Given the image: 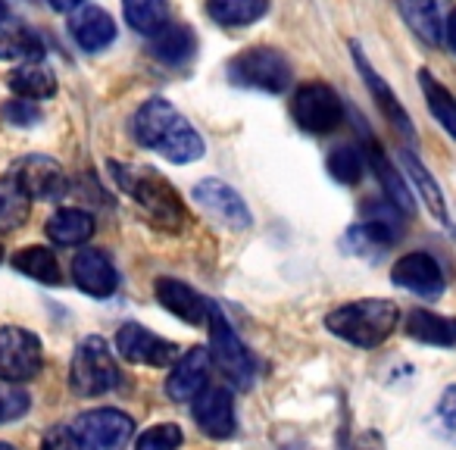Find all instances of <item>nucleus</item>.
Masks as SVG:
<instances>
[{
    "label": "nucleus",
    "instance_id": "1",
    "mask_svg": "<svg viewBox=\"0 0 456 450\" xmlns=\"http://www.w3.org/2000/svg\"><path fill=\"white\" fill-rule=\"evenodd\" d=\"M132 132L141 147L163 153L169 163H194L203 157V138L166 97H151L134 113Z\"/></svg>",
    "mask_w": 456,
    "mask_h": 450
},
{
    "label": "nucleus",
    "instance_id": "2",
    "mask_svg": "<svg viewBox=\"0 0 456 450\" xmlns=\"http://www.w3.org/2000/svg\"><path fill=\"white\" fill-rule=\"evenodd\" d=\"M116 184L157 222L159 229L178 232L188 222V209H184L182 197L175 194L169 182L163 176H157L147 166H126V163H110Z\"/></svg>",
    "mask_w": 456,
    "mask_h": 450
},
{
    "label": "nucleus",
    "instance_id": "3",
    "mask_svg": "<svg viewBox=\"0 0 456 450\" xmlns=\"http://www.w3.org/2000/svg\"><path fill=\"white\" fill-rule=\"evenodd\" d=\"M400 319V310L394 300L381 298H366L354 300V304H344L338 310L329 313L325 325H329L331 335L344 338L354 348H379L391 338L394 325Z\"/></svg>",
    "mask_w": 456,
    "mask_h": 450
},
{
    "label": "nucleus",
    "instance_id": "4",
    "mask_svg": "<svg viewBox=\"0 0 456 450\" xmlns=\"http://www.w3.org/2000/svg\"><path fill=\"white\" fill-rule=\"evenodd\" d=\"M122 381L119 366H116L113 354H110L107 341L97 335L85 338L72 354L69 366V385L78 397H101V394L113 391Z\"/></svg>",
    "mask_w": 456,
    "mask_h": 450
},
{
    "label": "nucleus",
    "instance_id": "5",
    "mask_svg": "<svg viewBox=\"0 0 456 450\" xmlns=\"http://www.w3.org/2000/svg\"><path fill=\"white\" fill-rule=\"evenodd\" d=\"M207 325H209V360L222 369L228 381H235L238 388H250L256 379V360L244 341L235 335V329L225 323L222 310L216 304H209V316H207Z\"/></svg>",
    "mask_w": 456,
    "mask_h": 450
},
{
    "label": "nucleus",
    "instance_id": "6",
    "mask_svg": "<svg viewBox=\"0 0 456 450\" xmlns=\"http://www.w3.org/2000/svg\"><path fill=\"white\" fill-rule=\"evenodd\" d=\"M228 78L241 88L281 94L291 82V63L275 47H248L228 63Z\"/></svg>",
    "mask_w": 456,
    "mask_h": 450
},
{
    "label": "nucleus",
    "instance_id": "7",
    "mask_svg": "<svg viewBox=\"0 0 456 450\" xmlns=\"http://www.w3.org/2000/svg\"><path fill=\"white\" fill-rule=\"evenodd\" d=\"M82 450H126L128 441L134 435V422L132 416H126L122 410H88L72 422Z\"/></svg>",
    "mask_w": 456,
    "mask_h": 450
},
{
    "label": "nucleus",
    "instance_id": "8",
    "mask_svg": "<svg viewBox=\"0 0 456 450\" xmlns=\"http://www.w3.org/2000/svg\"><path fill=\"white\" fill-rule=\"evenodd\" d=\"M291 116L304 132L329 135L341 126L344 107H341V97H338L329 85L313 82V85H304V88L294 91Z\"/></svg>",
    "mask_w": 456,
    "mask_h": 450
},
{
    "label": "nucleus",
    "instance_id": "9",
    "mask_svg": "<svg viewBox=\"0 0 456 450\" xmlns=\"http://www.w3.org/2000/svg\"><path fill=\"white\" fill-rule=\"evenodd\" d=\"M45 366V354H41V341L26 329L7 325L0 329V379L10 385L20 381H32Z\"/></svg>",
    "mask_w": 456,
    "mask_h": 450
},
{
    "label": "nucleus",
    "instance_id": "10",
    "mask_svg": "<svg viewBox=\"0 0 456 450\" xmlns=\"http://www.w3.org/2000/svg\"><path fill=\"white\" fill-rule=\"evenodd\" d=\"M10 178L16 182V188L28 197V200H60L66 194V172L57 160L51 157H22L13 166Z\"/></svg>",
    "mask_w": 456,
    "mask_h": 450
},
{
    "label": "nucleus",
    "instance_id": "11",
    "mask_svg": "<svg viewBox=\"0 0 456 450\" xmlns=\"http://www.w3.org/2000/svg\"><path fill=\"white\" fill-rule=\"evenodd\" d=\"M191 197H194L209 216H216L222 225H228V229L244 232V229H250V222H254L244 197L238 194L232 184L219 182V178H203V182H197Z\"/></svg>",
    "mask_w": 456,
    "mask_h": 450
},
{
    "label": "nucleus",
    "instance_id": "12",
    "mask_svg": "<svg viewBox=\"0 0 456 450\" xmlns=\"http://www.w3.org/2000/svg\"><path fill=\"white\" fill-rule=\"evenodd\" d=\"M116 350H119L128 363H138V366H169L178 356L175 344L153 335L151 329H144V325H138V323H128L116 331Z\"/></svg>",
    "mask_w": 456,
    "mask_h": 450
},
{
    "label": "nucleus",
    "instance_id": "13",
    "mask_svg": "<svg viewBox=\"0 0 456 450\" xmlns=\"http://www.w3.org/2000/svg\"><path fill=\"white\" fill-rule=\"evenodd\" d=\"M194 419L203 435L216 438V441H225V438L235 435V400H232L228 388H203L194 397Z\"/></svg>",
    "mask_w": 456,
    "mask_h": 450
},
{
    "label": "nucleus",
    "instance_id": "14",
    "mask_svg": "<svg viewBox=\"0 0 456 450\" xmlns=\"http://www.w3.org/2000/svg\"><path fill=\"white\" fill-rule=\"evenodd\" d=\"M394 285L406 288L412 294H422V298H437L444 291V273L441 263L431 254H406L394 263L391 269Z\"/></svg>",
    "mask_w": 456,
    "mask_h": 450
},
{
    "label": "nucleus",
    "instance_id": "15",
    "mask_svg": "<svg viewBox=\"0 0 456 450\" xmlns=\"http://www.w3.org/2000/svg\"><path fill=\"white\" fill-rule=\"evenodd\" d=\"M153 294H157V300L175 319H182V323H188V325H207L209 300H203L191 285L163 275V279L153 282Z\"/></svg>",
    "mask_w": 456,
    "mask_h": 450
},
{
    "label": "nucleus",
    "instance_id": "16",
    "mask_svg": "<svg viewBox=\"0 0 456 450\" xmlns=\"http://www.w3.org/2000/svg\"><path fill=\"white\" fill-rule=\"evenodd\" d=\"M72 279L91 298H110L119 288L116 266L103 250H78L72 260Z\"/></svg>",
    "mask_w": 456,
    "mask_h": 450
},
{
    "label": "nucleus",
    "instance_id": "17",
    "mask_svg": "<svg viewBox=\"0 0 456 450\" xmlns=\"http://www.w3.org/2000/svg\"><path fill=\"white\" fill-rule=\"evenodd\" d=\"M209 363H213L209 360V350L191 348L188 354L175 363V369H172L169 381H166V394H169L172 400H178V404L194 400L197 394L209 385Z\"/></svg>",
    "mask_w": 456,
    "mask_h": 450
},
{
    "label": "nucleus",
    "instance_id": "18",
    "mask_svg": "<svg viewBox=\"0 0 456 450\" xmlns=\"http://www.w3.org/2000/svg\"><path fill=\"white\" fill-rule=\"evenodd\" d=\"M350 47H354V63H356V70H360V76L366 78L369 91H372V97L379 101V107H381V113L387 116V122H391V126L397 128L400 135H406V138L416 141V128H412V119L406 116L403 103L397 101V94L391 91V85L381 82V76L372 70V63L366 60V53H362L360 45H350Z\"/></svg>",
    "mask_w": 456,
    "mask_h": 450
},
{
    "label": "nucleus",
    "instance_id": "19",
    "mask_svg": "<svg viewBox=\"0 0 456 450\" xmlns=\"http://www.w3.org/2000/svg\"><path fill=\"white\" fill-rule=\"evenodd\" d=\"M69 32L72 38L78 41V47L85 51H103L116 41V22L107 10L101 7H82L69 22Z\"/></svg>",
    "mask_w": 456,
    "mask_h": 450
},
{
    "label": "nucleus",
    "instance_id": "20",
    "mask_svg": "<svg viewBox=\"0 0 456 450\" xmlns=\"http://www.w3.org/2000/svg\"><path fill=\"white\" fill-rule=\"evenodd\" d=\"M362 157H366V163L372 166L375 176H379L381 188H385V194H387V203H394L400 213L412 216L416 203H412V194H410V188H406V178L400 176L391 163H387V157L381 153V147L375 144V138H366V151H362Z\"/></svg>",
    "mask_w": 456,
    "mask_h": 450
},
{
    "label": "nucleus",
    "instance_id": "21",
    "mask_svg": "<svg viewBox=\"0 0 456 450\" xmlns=\"http://www.w3.org/2000/svg\"><path fill=\"white\" fill-rule=\"evenodd\" d=\"M406 26L425 41V45H441L444 41V4L441 0H397Z\"/></svg>",
    "mask_w": 456,
    "mask_h": 450
},
{
    "label": "nucleus",
    "instance_id": "22",
    "mask_svg": "<svg viewBox=\"0 0 456 450\" xmlns=\"http://www.w3.org/2000/svg\"><path fill=\"white\" fill-rule=\"evenodd\" d=\"M45 57V41L22 22H0V60L10 63H38Z\"/></svg>",
    "mask_w": 456,
    "mask_h": 450
},
{
    "label": "nucleus",
    "instance_id": "23",
    "mask_svg": "<svg viewBox=\"0 0 456 450\" xmlns=\"http://www.w3.org/2000/svg\"><path fill=\"white\" fill-rule=\"evenodd\" d=\"M91 235H94V216L85 209L66 207L47 219V238L60 248H76V244L88 241Z\"/></svg>",
    "mask_w": 456,
    "mask_h": 450
},
{
    "label": "nucleus",
    "instance_id": "24",
    "mask_svg": "<svg viewBox=\"0 0 456 450\" xmlns=\"http://www.w3.org/2000/svg\"><path fill=\"white\" fill-rule=\"evenodd\" d=\"M406 335L431 348H453L456 344V319H447L431 310H412L406 316Z\"/></svg>",
    "mask_w": 456,
    "mask_h": 450
},
{
    "label": "nucleus",
    "instance_id": "25",
    "mask_svg": "<svg viewBox=\"0 0 456 450\" xmlns=\"http://www.w3.org/2000/svg\"><path fill=\"white\" fill-rule=\"evenodd\" d=\"M194 51H197V38L188 26H166L157 38H151V53L159 63L182 66L194 57Z\"/></svg>",
    "mask_w": 456,
    "mask_h": 450
},
{
    "label": "nucleus",
    "instance_id": "26",
    "mask_svg": "<svg viewBox=\"0 0 456 450\" xmlns=\"http://www.w3.org/2000/svg\"><path fill=\"white\" fill-rule=\"evenodd\" d=\"M122 13H126L128 26L147 38H157L169 26V4L166 0H122Z\"/></svg>",
    "mask_w": 456,
    "mask_h": 450
},
{
    "label": "nucleus",
    "instance_id": "27",
    "mask_svg": "<svg viewBox=\"0 0 456 450\" xmlns=\"http://www.w3.org/2000/svg\"><path fill=\"white\" fill-rule=\"evenodd\" d=\"M269 10V0H207V13L213 22L225 29H241L263 20Z\"/></svg>",
    "mask_w": 456,
    "mask_h": 450
},
{
    "label": "nucleus",
    "instance_id": "28",
    "mask_svg": "<svg viewBox=\"0 0 456 450\" xmlns=\"http://www.w3.org/2000/svg\"><path fill=\"white\" fill-rule=\"evenodd\" d=\"M10 88L20 101H47V97L57 94V76L45 66L28 63L10 76Z\"/></svg>",
    "mask_w": 456,
    "mask_h": 450
},
{
    "label": "nucleus",
    "instance_id": "29",
    "mask_svg": "<svg viewBox=\"0 0 456 450\" xmlns=\"http://www.w3.org/2000/svg\"><path fill=\"white\" fill-rule=\"evenodd\" d=\"M419 85H422L425 103H428V110H431V116L437 119V126H441L450 138H456V97L450 94V91L444 88V85L437 82L428 70L419 72Z\"/></svg>",
    "mask_w": 456,
    "mask_h": 450
},
{
    "label": "nucleus",
    "instance_id": "30",
    "mask_svg": "<svg viewBox=\"0 0 456 450\" xmlns=\"http://www.w3.org/2000/svg\"><path fill=\"white\" fill-rule=\"evenodd\" d=\"M13 266L20 269L22 275H28V279H35V282H45V285H60V282H63L53 250L38 248V244H35V248H22L20 254L13 257Z\"/></svg>",
    "mask_w": 456,
    "mask_h": 450
},
{
    "label": "nucleus",
    "instance_id": "31",
    "mask_svg": "<svg viewBox=\"0 0 456 450\" xmlns=\"http://www.w3.org/2000/svg\"><path fill=\"white\" fill-rule=\"evenodd\" d=\"M400 163H403V169H406V176H410V182L419 188V194H422V200L428 203L431 216H435V219H441V222H447V207H444V194H441V188H437L435 178L428 176V169H425V166L416 160V153L403 151V153H400Z\"/></svg>",
    "mask_w": 456,
    "mask_h": 450
},
{
    "label": "nucleus",
    "instance_id": "32",
    "mask_svg": "<svg viewBox=\"0 0 456 450\" xmlns=\"http://www.w3.org/2000/svg\"><path fill=\"white\" fill-rule=\"evenodd\" d=\"M28 216V197L16 188L13 178H0V232L20 229Z\"/></svg>",
    "mask_w": 456,
    "mask_h": 450
},
{
    "label": "nucleus",
    "instance_id": "33",
    "mask_svg": "<svg viewBox=\"0 0 456 450\" xmlns=\"http://www.w3.org/2000/svg\"><path fill=\"white\" fill-rule=\"evenodd\" d=\"M362 169H366V157H362V151H356V147L344 144L329 153V172L335 182L356 184L362 178Z\"/></svg>",
    "mask_w": 456,
    "mask_h": 450
},
{
    "label": "nucleus",
    "instance_id": "34",
    "mask_svg": "<svg viewBox=\"0 0 456 450\" xmlns=\"http://www.w3.org/2000/svg\"><path fill=\"white\" fill-rule=\"evenodd\" d=\"M182 441H184L182 429H178L175 422H163V425H153V429H147L144 435L138 438L134 450H175Z\"/></svg>",
    "mask_w": 456,
    "mask_h": 450
},
{
    "label": "nucleus",
    "instance_id": "35",
    "mask_svg": "<svg viewBox=\"0 0 456 450\" xmlns=\"http://www.w3.org/2000/svg\"><path fill=\"white\" fill-rule=\"evenodd\" d=\"M435 419L444 435H450L456 441V385L441 394V400H437V406H435Z\"/></svg>",
    "mask_w": 456,
    "mask_h": 450
},
{
    "label": "nucleus",
    "instance_id": "36",
    "mask_svg": "<svg viewBox=\"0 0 456 450\" xmlns=\"http://www.w3.org/2000/svg\"><path fill=\"white\" fill-rule=\"evenodd\" d=\"M22 413H28V394L16 388H0V422L20 419Z\"/></svg>",
    "mask_w": 456,
    "mask_h": 450
},
{
    "label": "nucleus",
    "instance_id": "37",
    "mask_svg": "<svg viewBox=\"0 0 456 450\" xmlns=\"http://www.w3.org/2000/svg\"><path fill=\"white\" fill-rule=\"evenodd\" d=\"M4 116H7V122H13V126H35V122L41 119V110L35 107L32 101H10L7 107H4Z\"/></svg>",
    "mask_w": 456,
    "mask_h": 450
},
{
    "label": "nucleus",
    "instance_id": "38",
    "mask_svg": "<svg viewBox=\"0 0 456 450\" xmlns=\"http://www.w3.org/2000/svg\"><path fill=\"white\" fill-rule=\"evenodd\" d=\"M41 450H82V444H78L76 431H72L69 425H57V429H51L45 435Z\"/></svg>",
    "mask_w": 456,
    "mask_h": 450
},
{
    "label": "nucleus",
    "instance_id": "39",
    "mask_svg": "<svg viewBox=\"0 0 456 450\" xmlns=\"http://www.w3.org/2000/svg\"><path fill=\"white\" fill-rule=\"evenodd\" d=\"M354 450H385V441H381L379 431H362L354 441Z\"/></svg>",
    "mask_w": 456,
    "mask_h": 450
},
{
    "label": "nucleus",
    "instance_id": "40",
    "mask_svg": "<svg viewBox=\"0 0 456 450\" xmlns=\"http://www.w3.org/2000/svg\"><path fill=\"white\" fill-rule=\"evenodd\" d=\"M444 41L450 45V51L456 53V10L444 20Z\"/></svg>",
    "mask_w": 456,
    "mask_h": 450
},
{
    "label": "nucleus",
    "instance_id": "41",
    "mask_svg": "<svg viewBox=\"0 0 456 450\" xmlns=\"http://www.w3.org/2000/svg\"><path fill=\"white\" fill-rule=\"evenodd\" d=\"M57 13H72V10H78L82 7V0H47Z\"/></svg>",
    "mask_w": 456,
    "mask_h": 450
},
{
    "label": "nucleus",
    "instance_id": "42",
    "mask_svg": "<svg viewBox=\"0 0 456 450\" xmlns=\"http://www.w3.org/2000/svg\"><path fill=\"white\" fill-rule=\"evenodd\" d=\"M4 16H7V0H0V22H4Z\"/></svg>",
    "mask_w": 456,
    "mask_h": 450
},
{
    "label": "nucleus",
    "instance_id": "43",
    "mask_svg": "<svg viewBox=\"0 0 456 450\" xmlns=\"http://www.w3.org/2000/svg\"><path fill=\"white\" fill-rule=\"evenodd\" d=\"M0 450H16L13 444H7V441H0Z\"/></svg>",
    "mask_w": 456,
    "mask_h": 450
}]
</instances>
